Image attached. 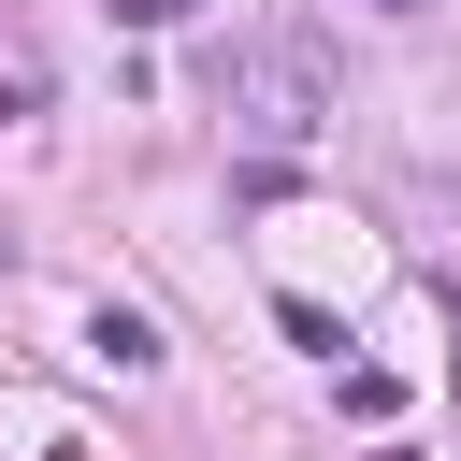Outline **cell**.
I'll use <instances>...</instances> for the list:
<instances>
[{"mask_svg":"<svg viewBox=\"0 0 461 461\" xmlns=\"http://www.w3.org/2000/svg\"><path fill=\"white\" fill-rule=\"evenodd\" d=\"M375 14H418V0H375Z\"/></svg>","mask_w":461,"mask_h":461,"instance_id":"277c9868","label":"cell"},{"mask_svg":"<svg viewBox=\"0 0 461 461\" xmlns=\"http://www.w3.org/2000/svg\"><path fill=\"white\" fill-rule=\"evenodd\" d=\"M115 14H144V29H158V14H187V0H115Z\"/></svg>","mask_w":461,"mask_h":461,"instance_id":"3957f363","label":"cell"},{"mask_svg":"<svg viewBox=\"0 0 461 461\" xmlns=\"http://www.w3.org/2000/svg\"><path fill=\"white\" fill-rule=\"evenodd\" d=\"M86 346H101L115 375H158V331H144V317H115V303H101V331H86Z\"/></svg>","mask_w":461,"mask_h":461,"instance_id":"7a4b0ae2","label":"cell"},{"mask_svg":"<svg viewBox=\"0 0 461 461\" xmlns=\"http://www.w3.org/2000/svg\"><path fill=\"white\" fill-rule=\"evenodd\" d=\"M216 101H230L245 144H317L331 130V43L317 29H245L216 58Z\"/></svg>","mask_w":461,"mask_h":461,"instance_id":"6da1fadb","label":"cell"}]
</instances>
